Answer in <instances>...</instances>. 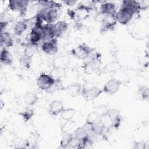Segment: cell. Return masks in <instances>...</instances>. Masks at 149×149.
I'll return each instance as SVG.
<instances>
[{"label": "cell", "instance_id": "35", "mask_svg": "<svg viewBox=\"0 0 149 149\" xmlns=\"http://www.w3.org/2000/svg\"><path fill=\"white\" fill-rule=\"evenodd\" d=\"M63 88L64 87L62 84L61 79H57V80H55L54 84L47 91H46V92L48 93H51L58 90H63Z\"/></svg>", "mask_w": 149, "mask_h": 149}, {"label": "cell", "instance_id": "4", "mask_svg": "<svg viewBox=\"0 0 149 149\" xmlns=\"http://www.w3.org/2000/svg\"><path fill=\"white\" fill-rule=\"evenodd\" d=\"M55 81L49 74L41 73L37 79V85L40 89L46 91L54 84Z\"/></svg>", "mask_w": 149, "mask_h": 149}, {"label": "cell", "instance_id": "23", "mask_svg": "<svg viewBox=\"0 0 149 149\" xmlns=\"http://www.w3.org/2000/svg\"><path fill=\"white\" fill-rule=\"evenodd\" d=\"M111 17L112 16H109L108 19L104 23H102V27H101V33H105L109 31H112L115 29L116 24V22L115 20H109Z\"/></svg>", "mask_w": 149, "mask_h": 149}, {"label": "cell", "instance_id": "28", "mask_svg": "<svg viewBox=\"0 0 149 149\" xmlns=\"http://www.w3.org/2000/svg\"><path fill=\"white\" fill-rule=\"evenodd\" d=\"M120 68V66L118 62L112 61L107 63L105 65V66L103 70L105 72L112 73V72H115L118 70Z\"/></svg>", "mask_w": 149, "mask_h": 149}, {"label": "cell", "instance_id": "39", "mask_svg": "<svg viewBox=\"0 0 149 149\" xmlns=\"http://www.w3.org/2000/svg\"><path fill=\"white\" fill-rule=\"evenodd\" d=\"M146 145H147L146 144V142H143V141H134L133 143V147L135 148H137V149H144V148H146Z\"/></svg>", "mask_w": 149, "mask_h": 149}, {"label": "cell", "instance_id": "24", "mask_svg": "<svg viewBox=\"0 0 149 149\" xmlns=\"http://www.w3.org/2000/svg\"><path fill=\"white\" fill-rule=\"evenodd\" d=\"M27 28V20H21L18 22L15 26L13 31L14 33L17 36L21 35L24 33Z\"/></svg>", "mask_w": 149, "mask_h": 149}, {"label": "cell", "instance_id": "16", "mask_svg": "<svg viewBox=\"0 0 149 149\" xmlns=\"http://www.w3.org/2000/svg\"><path fill=\"white\" fill-rule=\"evenodd\" d=\"M68 94L71 97H76L81 94L82 87L79 83H73L68 86L66 88H64Z\"/></svg>", "mask_w": 149, "mask_h": 149}, {"label": "cell", "instance_id": "10", "mask_svg": "<svg viewBox=\"0 0 149 149\" xmlns=\"http://www.w3.org/2000/svg\"><path fill=\"white\" fill-rule=\"evenodd\" d=\"M101 65L100 58L98 59H90L86 61L83 66V71L87 74H91L98 71L100 69Z\"/></svg>", "mask_w": 149, "mask_h": 149}, {"label": "cell", "instance_id": "26", "mask_svg": "<svg viewBox=\"0 0 149 149\" xmlns=\"http://www.w3.org/2000/svg\"><path fill=\"white\" fill-rule=\"evenodd\" d=\"M37 49V45L29 43L25 47L23 54L27 57L32 59L34 54L36 53Z\"/></svg>", "mask_w": 149, "mask_h": 149}, {"label": "cell", "instance_id": "42", "mask_svg": "<svg viewBox=\"0 0 149 149\" xmlns=\"http://www.w3.org/2000/svg\"><path fill=\"white\" fill-rule=\"evenodd\" d=\"M8 24V22L6 21H1L0 23V27H1V32L3 31V30H5V29L6 28V27L7 26Z\"/></svg>", "mask_w": 149, "mask_h": 149}, {"label": "cell", "instance_id": "1", "mask_svg": "<svg viewBox=\"0 0 149 149\" xmlns=\"http://www.w3.org/2000/svg\"><path fill=\"white\" fill-rule=\"evenodd\" d=\"M134 13L127 8L121 7L120 9L116 12L114 15V19L116 23L121 24H127L132 19Z\"/></svg>", "mask_w": 149, "mask_h": 149}, {"label": "cell", "instance_id": "32", "mask_svg": "<svg viewBox=\"0 0 149 149\" xmlns=\"http://www.w3.org/2000/svg\"><path fill=\"white\" fill-rule=\"evenodd\" d=\"M101 116L96 112V111H93L90 112L87 116L86 122L89 124L92 125L93 123L98 122L100 120Z\"/></svg>", "mask_w": 149, "mask_h": 149}, {"label": "cell", "instance_id": "13", "mask_svg": "<svg viewBox=\"0 0 149 149\" xmlns=\"http://www.w3.org/2000/svg\"><path fill=\"white\" fill-rule=\"evenodd\" d=\"M41 26L42 25L35 24L34 27L31 29L29 35L30 43L37 45V43L42 39V36L40 30Z\"/></svg>", "mask_w": 149, "mask_h": 149}, {"label": "cell", "instance_id": "12", "mask_svg": "<svg viewBox=\"0 0 149 149\" xmlns=\"http://www.w3.org/2000/svg\"><path fill=\"white\" fill-rule=\"evenodd\" d=\"M64 105L60 100H54L49 105V113L52 116H57L64 109Z\"/></svg>", "mask_w": 149, "mask_h": 149}, {"label": "cell", "instance_id": "21", "mask_svg": "<svg viewBox=\"0 0 149 149\" xmlns=\"http://www.w3.org/2000/svg\"><path fill=\"white\" fill-rule=\"evenodd\" d=\"M38 100L37 95L32 92H26L24 96V103L28 106H32L34 105Z\"/></svg>", "mask_w": 149, "mask_h": 149}, {"label": "cell", "instance_id": "29", "mask_svg": "<svg viewBox=\"0 0 149 149\" xmlns=\"http://www.w3.org/2000/svg\"><path fill=\"white\" fill-rule=\"evenodd\" d=\"M100 121L104 125V126L105 127L106 130H110L112 129H113V125H112V122L107 113L101 116Z\"/></svg>", "mask_w": 149, "mask_h": 149}, {"label": "cell", "instance_id": "22", "mask_svg": "<svg viewBox=\"0 0 149 149\" xmlns=\"http://www.w3.org/2000/svg\"><path fill=\"white\" fill-rule=\"evenodd\" d=\"M91 130L94 135L102 136L107 130L101 122L99 120L91 125Z\"/></svg>", "mask_w": 149, "mask_h": 149}, {"label": "cell", "instance_id": "15", "mask_svg": "<svg viewBox=\"0 0 149 149\" xmlns=\"http://www.w3.org/2000/svg\"><path fill=\"white\" fill-rule=\"evenodd\" d=\"M1 46L3 48H9L13 45V41L10 33L7 31L1 32Z\"/></svg>", "mask_w": 149, "mask_h": 149}, {"label": "cell", "instance_id": "20", "mask_svg": "<svg viewBox=\"0 0 149 149\" xmlns=\"http://www.w3.org/2000/svg\"><path fill=\"white\" fill-rule=\"evenodd\" d=\"M49 74L55 79H62L66 74V68L61 67H53Z\"/></svg>", "mask_w": 149, "mask_h": 149}, {"label": "cell", "instance_id": "33", "mask_svg": "<svg viewBox=\"0 0 149 149\" xmlns=\"http://www.w3.org/2000/svg\"><path fill=\"white\" fill-rule=\"evenodd\" d=\"M73 135L75 137H76L79 139H81L84 138L86 136H87L88 134H87V130H86L84 127L83 126L81 127H77L75 129V130L73 132Z\"/></svg>", "mask_w": 149, "mask_h": 149}, {"label": "cell", "instance_id": "25", "mask_svg": "<svg viewBox=\"0 0 149 149\" xmlns=\"http://www.w3.org/2000/svg\"><path fill=\"white\" fill-rule=\"evenodd\" d=\"M76 110L72 108L64 109L61 113V118L65 121L72 120L75 115Z\"/></svg>", "mask_w": 149, "mask_h": 149}, {"label": "cell", "instance_id": "14", "mask_svg": "<svg viewBox=\"0 0 149 149\" xmlns=\"http://www.w3.org/2000/svg\"><path fill=\"white\" fill-rule=\"evenodd\" d=\"M100 12L105 13V15L114 17V15L116 12L115 4L113 2L105 1L101 4Z\"/></svg>", "mask_w": 149, "mask_h": 149}, {"label": "cell", "instance_id": "27", "mask_svg": "<svg viewBox=\"0 0 149 149\" xmlns=\"http://www.w3.org/2000/svg\"><path fill=\"white\" fill-rule=\"evenodd\" d=\"M73 137V133L69 132H62V139L60 141V146L62 148H66L69 147V143Z\"/></svg>", "mask_w": 149, "mask_h": 149}, {"label": "cell", "instance_id": "6", "mask_svg": "<svg viewBox=\"0 0 149 149\" xmlns=\"http://www.w3.org/2000/svg\"><path fill=\"white\" fill-rule=\"evenodd\" d=\"M122 84V82L120 80L112 78L105 83L103 87L102 91L107 94L113 95L118 91Z\"/></svg>", "mask_w": 149, "mask_h": 149}, {"label": "cell", "instance_id": "31", "mask_svg": "<svg viewBox=\"0 0 149 149\" xmlns=\"http://www.w3.org/2000/svg\"><path fill=\"white\" fill-rule=\"evenodd\" d=\"M67 61L68 60L66 59V58L62 56H58L57 57H55L54 59L53 67H61L66 68Z\"/></svg>", "mask_w": 149, "mask_h": 149}, {"label": "cell", "instance_id": "37", "mask_svg": "<svg viewBox=\"0 0 149 149\" xmlns=\"http://www.w3.org/2000/svg\"><path fill=\"white\" fill-rule=\"evenodd\" d=\"M31 62V59L27 57L24 54L20 58V63L23 66L29 68Z\"/></svg>", "mask_w": 149, "mask_h": 149}, {"label": "cell", "instance_id": "2", "mask_svg": "<svg viewBox=\"0 0 149 149\" xmlns=\"http://www.w3.org/2000/svg\"><path fill=\"white\" fill-rule=\"evenodd\" d=\"M94 49V48L86 45V44H82L72 49L71 50V53L76 58L84 60L88 58L90 54Z\"/></svg>", "mask_w": 149, "mask_h": 149}, {"label": "cell", "instance_id": "17", "mask_svg": "<svg viewBox=\"0 0 149 149\" xmlns=\"http://www.w3.org/2000/svg\"><path fill=\"white\" fill-rule=\"evenodd\" d=\"M56 38L60 37L62 34H63L68 30V25L65 21H59L56 24H54Z\"/></svg>", "mask_w": 149, "mask_h": 149}, {"label": "cell", "instance_id": "8", "mask_svg": "<svg viewBox=\"0 0 149 149\" xmlns=\"http://www.w3.org/2000/svg\"><path fill=\"white\" fill-rule=\"evenodd\" d=\"M42 40L45 41L56 38V33L54 24H46L41 26L40 28Z\"/></svg>", "mask_w": 149, "mask_h": 149}, {"label": "cell", "instance_id": "43", "mask_svg": "<svg viewBox=\"0 0 149 149\" xmlns=\"http://www.w3.org/2000/svg\"><path fill=\"white\" fill-rule=\"evenodd\" d=\"M0 103H1V108H2L3 106V104H3V101L2 100H1V102Z\"/></svg>", "mask_w": 149, "mask_h": 149}, {"label": "cell", "instance_id": "34", "mask_svg": "<svg viewBox=\"0 0 149 149\" xmlns=\"http://www.w3.org/2000/svg\"><path fill=\"white\" fill-rule=\"evenodd\" d=\"M138 92L140 96L143 100L148 99L149 97V88L147 86H140L138 87Z\"/></svg>", "mask_w": 149, "mask_h": 149}, {"label": "cell", "instance_id": "36", "mask_svg": "<svg viewBox=\"0 0 149 149\" xmlns=\"http://www.w3.org/2000/svg\"><path fill=\"white\" fill-rule=\"evenodd\" d=\"M109 16H108L107 15H105V13L101 12H99L94 17V20L95 21L97 22H99V23H101V24L104 23L108 18Z\"/></svg>", "mask_w": 149, "mask_h": 149}, {"label": "cell", "instance_id": "11", "mask_svg": "<svg viewBox=\"0 0 149 149\" xmlns=\"http://www.w3.org/2000/svg\"><path fill=\"white\" fill-rule=\"evenodd\" d=\"M107 113L112 122L113 128L118 129L120 127L122 121V117L119 111L116 109L109 108Z\"/></svg>", "mask_w": 149, "mask_h": 149}, {"label": "cell", "instance_id": "3", "mask_svg": "<svg viewBox=\"0 0 149 149\" xmlns=\"http://www.w3.org/2000/svg\"><path fill=\"white\" fill-rule=\"evenodd\" d=\"M58 10L56 8H43L37 15L47 24H52L58 17Z\"/></svg>", "mask_w": 149, "mask_h": 149}, {"label": "cell", "instance_id": "19", "mask_svg": "<svg viewBox=\"0 0 149 149\" xmlns=\"http://www.w3.org/2000/svg\"><path fill=\"white\" fill-rule=\"evenodd\" d=\"M121 7L126 8L132 11L134 14L139 12L140 10L138 7V3L137 1L133 0H124L122 2Z\"/></svg>", "mask_w": 149, "mask_h": 149}, {"label": "cell", "instance_id": "7", "mask_svg": "<svg viewBox=\"0 0 149 149\" xmlns=\"http://www.w3.org/2000/svg\"><path fill=\"white\" fill-rule=\"evenodd\" d=\"M29 4L27 0H10L9 1V8L13 12H19L22 15L26 13Z\"/></svg>", "mask_w": 149, "mask_h": 149}, {"label": "cell", "instance_id": "38", "mask_svg": "<svg viewBox=\"0 0 149 149\" xmlns=\"http://www.w3.org/2000/svg\"><path fill=\"white\" fill-rule=\"evenodd\" d=\"M138 7L139 10H146L148 8L149 5L148 0H143V1H137Z\"/></svg>", "mask_w": 149, "mask_h": 149}, {"label": "cell", "instance_id": "30", "mask_svg": "<svg viewBox=\"0 0 149 149\" xmlns=\"http://www.w3.org/2000/svg\"><path fill=\"white\" fill-rule=\"evenodd\" d=\"M19 115L22 118L24 122H27L33 118L34 115V112L33 109L27 108L23 111L19 112Z\"/></svg>", "mask_w": 149, "mask_h": 149}, {"label": "cell", "instance_id": "18", "mask_svg": "<svg viewBox=\"0 0 149 149\" xmlns=\"http://www.w3.org/2000/svg\"><path fill=\"white\" fill-rule=\"evenodd\" d=\"M0 61L1 63L10 65L13 62V58L11 54L6 48H2L0 54Z\"/></svg>", "mask_w": 149, "mask_h": 149}, {"label": "cell", "instance_id": "40", "mask_svg": "<svg viewBox=\"0 0 149 149\" xmlns=\"http://www.w3.org/2000/svg\"><path fill=\"white\" fill-rule=\"evenodd\" d=\"M109 108H107V106H105V105H102L101 107H99L97 108V109L95 111H96L100 116L105 114L107 113L108 109Z\"/></svg>", "mask_w": 149, "mask_h": 149}, {"label": "cell", "instance_id": "41", "mask_svg": "<svg viewBox=\"0 0 149 149\" xmlns=\"http://www.w3.org/2000/svg\"><path fill=\"white\" fill-rule=\"evenodd\" d=\"M64 3L66 4L68 6H73L74 5L76 4V3L77 2L76 1H74V0H65V1H62Z\"/></svg>", "mask_w": 149, "mask_h": 149}, {"label": "cell", "instance_id": "9", "mask_svg": "<svg viewBox=\"0 0 149 149\" xmlns=\"http://www.w3.org/2000/svg\"><path fill=\"white\" fill-rule=\"evenodd\" d=\"M41 49L42 51L47 55H55L58 49V41L56 38L44 41L41 45Z\"/></svg>", "mask_w": 149, "mask_h": 149}, {"label": "cell", "instance_id": "5", "mask_svg": "<svg viewBox=\"0 0 149 149\" xmlns=\"http://www.w3.org/2000/svg\"><path fill=\"white\" fill-rule=\"evenodd\" d=\"M102 93V89L96 86H93L88 88L83 87L81 94L87 101H90L98 98Z\"/></svg>", "mask_w": 149, "mask_h": 149}]
</instances>
